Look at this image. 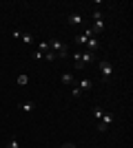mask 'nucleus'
<instances>
[{"instance_id": "nucleus-8", "label": "nucleus", "mask_w": 133, "mask_h": 148, "mask_svg": "<svg viewBox=\"0 0 133 148\" xmlns=\"http://www.w3.org/2000/svg\"><path fill=\"white\" fill-rule=\"evenodd\" d=\"M16 84H18V86H27V84H29V75L20 73L18 77H16Z\"/></svg>"}, {"instance_id": "nucleus-6", "label": "nucleus", "mask_w": 133, "mask_h": 148, "mask_svg": "<svg viewBox=\"0 0 133 148\" xmlns=\"http://www.w3.org/2000/svg\"><path fill=\"white\" fill-rule=\"evenodd\" d=\"M91 86H93V84H91V80H89V77H82V80H80V84H78V88L82 91V95L91 91Z\"/></svg>"}, {"instance_id": "nucleus-18", "label": "nucleus", "mask_w": 133, "mask_h": 148, "mask_svg": "<svg viewBox=\"0 0 133 148\" xmlns=\"http://www.w3.org/2000/svg\"><path fill=\"white\" fill-rule=\"evenodd\" d=\"M38 51H42V53H47L49 51V42H40V49Z\"/></svg>"}, {"instance_id": "nucleus-20", "label": "nucleus", "mask_w": 133, "mask_h": 148, "mask_svg": "<svg viewBox=\"0 0 133 148\" xmlns=\"http://www.w3.org/2000/svg\"><path fill=\"white\" fill-rule=\"evenodd\" d=\"M93 20H102V13L100 11H93Z\"/></svg>"}, {"instance_id": "nucleus-14", "label": "nucleus", "mask_w": 133, "mask_h": 148, "mask_svg": "<svg viewBox=\"0 0 133 148\" xmlns=\"http://www.w3.org/2000/svg\"><path fill=\"white\" fill-rule=\"evenodd\" d=\"M42 60H47V62H53V60H58V56H56V53H53V51H47Z\"/></svg>"}, {"instance_id": "nucleus-2", "label": "nucleus", "mask_w": 133, "mask_h": 148, "mask_svg": "<svg viewBox=\"0 0 133 148\" xmlns=\"http://www.w3.org/2000/svg\"><path fill=\"white\" fill-rule=\"evenodd\" d=\"M98 69H100L102 80H104V82H107V80H111V75H113V64H111V62L100 60V62H98Z\"/></svg>"}, {"instance_id": "nucleus-12", "label": "nucleus", "mask_w": 133, "mask_h": 148, "mask_svg": "<svg viewBox=\"0 0 133 148\" xmlns=\"http://www.w3.org/2000/svg\"><path fill=\"white\" fill-rule=\"evenodd\" d=\"M102 115H104V108H102V106H93V117L100 119Z\"/></svg>"}, {"instance_id": "nucleus-4", "label": "nucleus", "mask_w": 133, "mask_h": 148, "mask_svg": "<svg viewBox=\"0 0 133 148\" xmlns=\"http://www.w3.org/2000/svg\"><path fill=\"white\" fill-rule=\"evenodd\" d=\"M111 124H113V115H111V113H104V115L100 117V124H98V130H102V133H104V130H107L109 126H111Z\"/></svg>"}, {"instance_id": "nucleus-9", "label": "nucleus", "mask_w": 133, "mask_h": 148, "mask_svg": "<svg viewBox=\"0 0 133 148\" xmlns=\"http://www.w3.org/2000/svg\"><path fill=\"white\" fill-rule=\"evenodd\" d=\"M20 40L25 44H33L36 42V38H33V33H20Z\"/></svg>"}, {"instance_id": "nucleus-19", "label": "nucleus", "mask_w": 133, "mask_h": 148, "mask_svg": "<svg viewBox=\"0 0 133 148\" xmlns=\"http://www.w3.org/2000/svg\"><path fill=\"white\" fill-rule=\"evenodd\" d=\"M33 58H36V60H42L44 53H42V51H33Z\"/></svg>"}, {"instance_id": "nucleus-3", "label": "nucleus", "mask_w": 133, "mask_h": 148, "mask_svg": "<svg viewBox=\"0 0 133 148\" xmlns=\"http://www.w3.org/2000/svg\"><path fill=\"white\" fill-rule=\"evenodd\" d=\"M95 60V53H91V51H82L80 53V62L76 64V69H84V64H89V62Z\"/></svg>"}, {"instance_id": "nucleus-15", "label": "nucleus", "mask_w": 133, "mask_h": 148, "mask_svg": "<svg viewBox=\"0 0 133 148\" xmlns=\"http://www.w3.org/2000/svg\"><path fill=\"white\" fill-rule=\"evenodd\" d=\"M87 40H89V38L84 36V33H80V36H76V44H87Z\"/></svg>"}, {"instance_id": "nucleus-21", "label": "nucleus", "mask_w": 133, "mask_h": 148, "mask_svg": "<svg viewBox=\"0 0 133 148\" xmlns=\"http://www.w3.org/2000/svg\"><path fill=\"white\" fill-rule=\"evenodd\" d=\"M62 148H76V146H73L71 142H67V144H62Z\"/></svg>"}, {"instance_id": "nucleus-13", "label": "nucleus", "mask_w": 133, "mask_h": 148, "mask_svg": "<svg viewBox=\"0 0 133 148\" xmlns=\"http://www.w3.org/2000/svg\"><path fill=\"white\" fill-rule=\"evenodd\" d=\"M5 148H20V142L16 139V137H13V139H9V142L5 144Z\"/></svg>"}, {"instance_id": "nucleus-1", "label": "nucleus", "mask_w": 133, "mask_h": 148, "mask_svg": "<svg viewBox=\"0 0 133 148\" xmlns=\"http://www.w3.org/2000/svg\"><path fill=\"white\" fill-rule=\"evenodd\" d=\"M49 51H53L58 58H67V56H69V49H67V44L60 42V40H49Z\"/></svg>"}, {"instance_id": "nucleus-7", "label": "nucleus", "mask_w": 133, "mask_h": 148, "mask_svg": "<svg viewBox=\"0 0 133 148\" xmlns=\"http://www.w3.org/2000/svg\"><path fill=\"white\" fill-rule=\"evenodd\" d=\"M104 27H107L104 18H102V20H93V27H91V31H93V36H95V33H100V31H104Z\"/></svg>"}, {"instance_id": "nucleus-16", "label": "nucleus", "mask_w": 133, "mask_h": 148, "mask_svg": "<svg viewBox=\"0 0 133 148\" xmlns=\"http://www.w3.org/2000/svg\"><path fill=\"white\" fill-rule=\"evenodd\" d=\"M71 95H73V97H82V91H80V88L73 84V88H71Z\"/></svg>"}, {"instance_id": "nucleus-5", "label": "nucleus", "mask_w": 133, "mask_h": 148, "mask_svg": "<svg viewBox=\"0 0 133 148\" xmlns=\"http://www.w3.org/2000/svg\"><path fill=\"white\" fill-rule=\"evenodd\" d=\"M84 47H87V51L95 53V51L100 49V42H98V40H95V36H93V38H89V40H87V44H84Z\"/></svg>"}, {"instance_id": "nucleus-11", "label": "nucleus", "mask_w": 133, "mask_h": 148, "mask_svg": "<svg viewBox=\"0 0 133 148\" xmlns=\"http://www.w3.org/2000/svg\"><path fill=\"white\" fill-rule=\"evenodd\" d=\"M60 80H62V84H73V75H71V73H62V75H60Z\"/></svg>"}, {"instance_id": "nucleus-10", "label": "nucleus", "mask_w": 133, "mask_h": 148, "mask_svg": "<svg viewBox=\"0 0 133 148\" xmlns=\"http://www.w3.org/2000/svg\"><path fill=\"white\" fill-rule=\"evenodd\" d=\"M69 25H82V16H80V13H71L69 16Z\"/></svg>"}, {"instance_id": "nucleus-17", "label": "nucleus", "mask_w": 133, "mask_h": 148, "mask_svg": "<svg viewBox=\"0 0 133 148\" xmlns=\"http://www.w3.org/2000/svg\"><path fill=\"white\" fill-rule=\"evenodd\" d=\"M20 111H33V104H29V102H25V104H20Z\"/></svg>"}]
</instances>
